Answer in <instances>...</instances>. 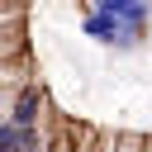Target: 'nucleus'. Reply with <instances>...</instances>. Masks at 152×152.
Instances as JSON below:
<instances>
[{"instance_id":"nucleus-1","label":"nucleus","mask_w":152,"mask_h":152,"mask_svg":"<svg viewBox=\"0 0 152 152\" xmlns=\"http://www.w3.org/2000/svg\"><path fill=\"white\" fill-rule=\"evenodd\" d=\"M147 10H152V0H95V10H90V19H86V33L100 38V43L128 48V43L142 38Z\"/></svg>"},{"instance_id":"nucleus-2","label":"nucleus","mask_w":152,"mask_h":152,"mask_svg":"<svg viewBox=\"0 0 152 152\" xmlns=\"http://www.w3.org/2000/svg\"><path fill=\"white\" fill-rule=\"evenodd\" d=\"M33 119H38V90H24V95H19V104H14V124L33 128Z\"/></svg>"}]
</instances>
